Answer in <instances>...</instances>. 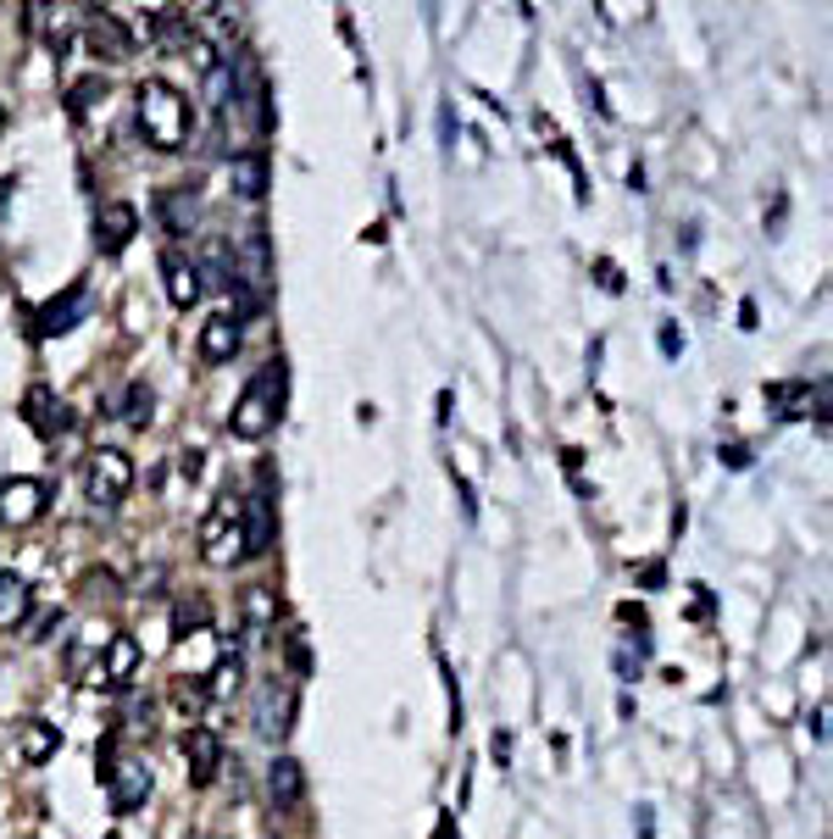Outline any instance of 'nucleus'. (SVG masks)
Masks as SVG:
<instances>
[{
    "mask_svg": "<svg viewBox=\"0 0 833 839\" xmlns=\"http://www.w3.org/2000/svg\"><path fill=\"white\" fill-rule=\"evenodd\" d=\"M244 618H251V623H262V628L278 618V600H273V589H267V584H256L251 595H244Z\"/></svg>",
    "mask_w": 833,
    "mask_h": 839,
    "instance_id": "obj_26",
    "label": "nucleus"
},
{
    "mask_svg": "<svg viewBox=\"0 0 833 839\" xmlns=\"http://www.w3.org/2000/svg\"><path fill=\"white\" fill-rule=\"evenodd\" d=\"M201 556L212 568H234L244 556V506H239L234 490L206 506V518H201Z\"/></svg>",
    "mask_w": 833,
    "mask_h": 839,
    "instance_id": "obj_3",
    "label": "nucleus"
},
{
    "mask_svg": "<svg viewBox=\"0 0 833 839\" xmlns=\"http://www.w3.org/2000/svg\"><path fill=\"white\" fill-rule=\"evenodd\" d=\"M234 284H256L267 290L273 284V251H267V228H244V234L234 240Z\"/></svg>",
    "mask_w": 833,
    "mask_h": 839,
    "instance_id": "obj_5",
    "label": "nucleus"
},
{
    "mask_svg": "<svg viewBox=\"0 0 833 839\" xmlns=\"http://www.w3.org/2000/svg\"><path fill=\"white\" fill-rule=\"evenodd\" d=\"M17 751H23V762L28 767H45L56 751H62V734H56V723H45V717H23V728H17Z\"/></svg>",
    "mask_w": 833,
    "mask_h": 839,
    "instance_id": "obj_17",
    "label": "nucleus"
},
{
    "mask_svg": "<svg viewBox=\"0 0 833 839\" xmlns=\"http://www.w3.org/2000/svg\"><path fill=\"white\" fill-rule=\"evenodd\" d=\"M134 117H139V134L151 139L156 151H184V145H189V123H194V112H189V101L178 96L173 84L144 78V84L134 89Z\"/></svg>",
    "mask_w": 833,
    "mask_h": 839,
    "instance_id": "obj_1",
    "label": "nucleus"
},
{
    "mask_svg": "<svg viewBox=\"0 0 833 839\" xmlns=\"http://www.w3.org/2000/svg\"><path fill=\"white\" fill-rule=\"evenodd\" d=\"M123 417H128L134 429H144V423H151V390H144V384H134V390H128V401H123Z\"/></svg>",
    "mask_w": 833,
    "mask_h": 839,
    "instance_id": "obj_28",
    "label": "nucleus"
},
{
    "mask_svg": "<svg viewBox=\"0 0 833 839\" xmlns=\"http://www.w3.org/2000/svg\"><path fill=\"white\" fill-rule=\"evenodd\" d=\"M595 272H601V284H606V290H611V295H617V290H622V278H617V267H611V262H601V267H595Z\"/></svg>",
    "mask_w": 833,
    "mask_h": 839,
    "instance_id": "obj_34",
    "label": "nucleus"
},
{
    "mask_svg": "<svg viewBox=\"0 0 833 839\" xmlns=\"http://www.w3.org/2000/svg\"><path fill=\"white\" fill-rule=\"evenodd\" d=\"M23 411H28V423H34L45 440H51V434H67V429H73V417H67V411L51 401V390H45V384H34V390H28Z\"/></svg>",
    "mask_w": 833,
    "mask_h": 839,
    "instance_id": "obj_20",
    "label": "nucleus"
},
{
    "mask_svg": "<svg viewBox=\"0 0 833 839\" xmlns=\"http://www.w3.org/2000/svg\"><path fill=\"white\" fill-rule=\"evenodd\" d=\"M289 717H295V695H289V684L267 678L262 695H256V734L262 739H283L289 734Z\"/></svg>",
    "mask_w": 833,
    "mask_h": 839,
    "instance_id": "obj_11",
    "label": "nucleus"
},
{
    "mask_svg": "<svg viewBox=\"0 0 833 839\" xmlns=\"http://www.w3.org/2000/svg\"><path fill=\"white\" fill-rule=\"evenodd\" d=\"M489 751H495V762L506 767L512 762V734H495V739H489Z\"/></svg>",
    "mask_w": 833,
    "mask_h": 839,
    "instance_id": "obj_31",
    "label": "nucleus"
},
{
    "mask_svg": "<svg viewBox=\"0 0 833 839\" xmlns=\"http://www.w3.org/2000/svg\"><path fill=\"white\" fill-rule=\"evenodd\" d=\"M45 518V484L39 479H7L0 484V523L7 529H34Z\"/></svg>",
    "mask_w": 833,
    "mask_h": 839,
    "instance_id": "obj_7",
    "label": "nucleus"
},
{
    "mask_svg": "<svg viewBox=\"0 0 833 839\" xmlns=\"http://www.w3.org/2000/svg\"><path fill=\"white\" fill-rule=\"evenodd\" d=\"M162 272H167V301H173L178 312H189L194 301H201L206 284H201V272H194V262H184L178 251H167V256H162Z\"/></svg>",
    "mask_w": 833,
    "mask_h": 839,
    "instance_id": "obj_19",
    "label": "nucleus"
},
{
    "mask_svg": "<svg viewBox=\"0 0 833 839\" xmlns=\"http://www.w3.org/2000/svg\"><path fill=\"white\" fill-rule=\"evenodd\" d=\"M0 128H7V106H0Z\"/></svg>",
    "mask_w": 833,
    "mask_h": 839,
    "instance_id": "obj_35",
    "label": "nucleus"
},
{
    "mask_svg": "<svg viewBox=\"0 0 833 839\" xmlns=\"http://www.w3.org/2000/svg\"><path fill=\"white\" fill-rule=\"evenodd\" d=\"M162 223H167V234H189V223H194V195H189V190H167V195H162Z\"/></svg>",
    "mask_w": 833,
    "mask_h": 839,
    "instance_id": "obj_23",
    "label": "nucleus"
},
{
    "mask_svg": "<svg viewBox=\"0 0 833 839\" xmlns=\"http://www.w3.org/2000/svg\"><path fill=\"white\" fill-rule=\"evenodd\" d=\"M239 506H244V556H267V545H273V473L267 468Z\"/></svg>",
    "mask_w": 833,
    "mask_h": 839,
    "instance_id": "obj_6",
    "label": "nucleus"
},
{
    "mask_svg": "<svg viewBox=\"0 0 833 839\" xmlns=\"http://www.w3.org/2000/svg\"><path fill=\"white\" fill-rule=\"evenodd\" d=\"M212 612H206V600H178V612H173V628L189 634V628H201Z\"/></svg>",
    "mask_w": 833,
    "mask_h": 839,
    "instance_id": "obj_29",
    "label": "nucleus"
},
{
    "mask_svg": "<svg viewBox=\"0 0 833 839\" xmlns=\"http://www.w3.org/2000/svg\"><path fill=\"white\" fill-rule=\"evenodd\" d=\"M134 234H139V206H128V201H106L101 212H94V245H101L106 256L128 251Z\"/></svg>",
    "mask_w": 833,
    "mask_h": 839,
    "instance_id": "obj_10",
    "label": "nucleus"
},
{
    "mask_svg": "<svg viewBox=\"0 0 833 839\" xmlns=\"http://www.w3.org/2000/svg\"><path fill=\"white\" fill-rule=\"evenodd\" d=\"M78 312H84V284L62 290V301H51V306H39V312H34V334H39V340L67 334L73 322H78Z\"/></svg>",
    "mask_w": 833,
    "mask_h": 839,
    "instance_id": "obj_15",
    "label": "nucleus"
},
{
    "mask_svg": "<svg viewBox=\"0 0 833 839\" xmlns=\"http://www.w3.org/2000/svg\"><path fill=\"white\" fill-rule=\"evenodd\" d=\"M228 684H239V657H223L217 668H212V678H206V689L217 695V689H228Z\"/></svg>",
    "mask_w": 833,
    "mask_h": 839,
    "instance_id": "obj_30",
    "label": "nucleus"
},
{
    "mask_svg": "<svg viewBox=\"0 0 833 839\" xmlns=\"http://www.w3.org/2000/svg\"><path fill=\"white\" fill-rule=\"evenodd\" d=\"M767 401L778 406V417H806L811 411V384L795 379V384H767Z\"/></svg>",
    "mask_w": 833,
    "mask_h": 839,
    "instance_id": "obj_22",
    "label": "nucleus"
},
{
    "mask_svg": "<svg viewBox=\"0 0 833 839\" xmlns=\"http://www.w3.org/2000/svg\"><path fill=\"white\" fill-rule=\"evenodd\" d=\"M206 96H212V106L234 101V62H212L206 67Z\"/></svg>",
    "mask_w": 833,
    "mask_h": 839,
    "instance_id": "obj_25",
    "label": "nucleus"
},
{
    "mask_svg": "<svg viewBox=\"0 0 833 839\" xmlns=\"http://www.w3.org/2000/svg\"><path fill=\"white\" fill-rule=\"evenodd\" d=\"M206 701H212V689L194 678V684H173V707L189 717V723H201V712H206Z\"/></svg>",
    "mask_w": 833,
    "mask_h": 839,
    "instance_id": "obj_24",
    "label": "nucleus"
},
{
    "mask_svg": "<svg viewBox=\"0 0 833 839\" xmlns=\"http://www.w3.org/2000/svg\"><path fill=\"white\" fill-rule=\"evenodd\" d=\"M94 101H106V84H101V78H84V84H73V96H67V106H73V117H84V112H94Z\"/></svg>",
    "mask_w": 833,
    "mask_h": 839,
    "instance_id": "obj_27",
    "label": "nucleus"
},
{
    "mask_svg": "<svg viewBox=\"0 0 833 839\" xmlns=\"http://www.w3.org/2000/svg\"><path fill=\"white\" fill-rule=\"evenodd\" d=\"M228 190L239 201H262L267 195V151H239L228 162Z\"/></svg>",
    "mask_w": 833,
    "mask_h": 839,
    "instance_id": "obj_14",
    "label": "nucleus"
},
{
    "mask_svg": "<svg viewBox=\"0 0 833 839\" xmlns=\"http://www.w3.org/2000/svg\"><path fill=\"white\" fill-rule=\"evenodd\" d=\"M84 490H89L94 506H117L134 490V456L117 450V445H101L89 456V468H84Z\"/></svg>",
    "mask_w": 833,
    "mask_h": 839,
    "instance_id": "obj_4",
    "label": "nucleus"
},
{
    "mask_svg": "<svg viewBox=\"0 0 833 839\" xmlns=\"http://www.w3.org/2000/svg\"><path fill=\"white\" fill-rule=\"evenodd\" d=\"M278 406H283V361H262L256 379L244 384V395H239L234 411H228L234 440H251V445L267 440L273 423H278Z\"/></svg>",
    "mask_w": 833,
    "mask_h": 839,
    "instance_id": "obj_2",
    "label": "nucleus"
},
{
    "mask_svg": "<svg viewBox=\"0 0 833 839\" xmlns=\"http://www.w3.org/2000/svg\"><path fill=\"white\" fill-rule=\"evenodd\" d=\"M184 762H189V784H212L217 767H223V745L206 723H194L184 728Z\"/></svg>",
    "mask_w": 833,
    "mask_h": 839,
    "instance_id": "obj_12",
    "label": "nucleus"
},
{
    "mask_svg": "<svg viewBox=\"0 0 833 839\" xmlns=\"http://www.w3.org/2000/svg\"><path fill=\"white\" fill-rule=\"evenodd\" d=\"M661 356H683V334L678 329H661Z\"/></svg>",
    "mask_w": 833,
    "mask_h": 839,
    "instance_id": "obj_32",
    "label": "nucleus"
},
{
    "mask_svg": "<svg viewBox=\"0 0 833 839\" xmlns=\"http://www.w3.org/2000/svg\"><path fill=\"white\" fill-rule=\"evenodd\" d=\"M84 51L94 56V62H106V67H117V62H128V51H134V39H128V28L112 17V12H94L89 23H84Z\"/></svg>",
    "mask_w": 833,
    "mask_h": 839,
    "instance_id": "obj_8",
    "label": "nucleus"
},
{
    "mask_svg": "<svg viewBox=\"0 0 833 839\" xmlns=\"http://www.w3.org/2000/svg\"><path fill=\"white\" fill-rule=\"evenodd\" d=\"M239 317H228V312H217V317H206L201 322V361H234V351H239Z\"/></svg>",
    "mask_w": 833,
    "mask_h": 839,
    "instance_id": "obj_16",
    "label": "nucleus"
},
{
    "mask_svg": "<svg viewBox=\"0 0 833 839\" xmlns=\"http://www.w3.org/2000/svg\"><path fill=\"white\" fill-rule=\"evenodd\" d=\"M134 673H139V639H134V634H112L101 668H94L89 678H94V684H134Z\"/></svg>",
    "mask_w": 833,
    "mask_h": 839,
    "instance_id": "obj_13",
    "label": "nucleus"
},
{
    "mask_svg": "<svg viewBox=\"0 0 833 839\" xmlns=\"http://www.w3.org/2000/svg\"><path fill=\"white\" fill-rule=\"evenodd\" d=\"M722 461H728V468H750V450H745V445H728Z\"/></svg>",
    "mask_w": 833,
    "mask_h": 839,
    "instance_id": "obj_33",
    "label": "nucleus"
},
{
    "mask_svg": "<svg viewBox=\"0 0 833 839\" xmlns=\"http://www.w3.org/2000/svg\"><path fill=\"white\" fill-rule=\"evenodd\" d=\"M267 796H273L278 812H295V806H301L306 778H301V762H295V757H278V762L267 767Z\"/></svg>",
    "mask_w": 833,
    "mask_h": 839,
    "instance_id": "obj_18",
    "label": "nucleus"
},
{
    "mask_svg": "<svg viewBox=\"0 0 833 839\" xmlns=\"http://www.w3.org/2000/svg\"><path fill=\"white\" fill-rule=\"evenodd\" d=\"M28 606H34L28 584H23V579H7V573H0V628H23Z\"/></svg>",
    "mask_w": 833,
    "mask_h": 839,
    "instance_id": "obj_21",
    "label": "nucleus"
},
{
    "mask_svg": "<svg viewBox=\"0 0 833 839\" xmlns=\"http://www.w3.org/2000/svg\"><path fill=\"white\" fill-rule=\"evenodd\" d=\"M144 796H151V767L144 762H117V767H106V801H112V812H139L144 806Z\"/></svg>",
    "mask_w": 833,
    "mask_h": 839,
    "instance_id": "obj_9",
    "label": "nucleus"
}]
</instances>
